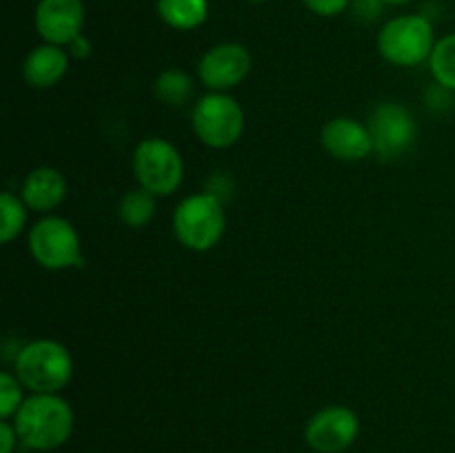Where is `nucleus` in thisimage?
Returning <instances> with one entry per match:
<instances>
[{"label": "nucleus", "instance_id": "b1692460", "mask_svg": "<svg viewBox=\"0 0 455 453\" xmlns=\"http://www.w3.org/2000/svg\"><path fill=\"white\" fill-rule=\"evenodd\" d=\"M385 4H407V3H413V0H382Z\"/></svg>", "mask_w": 455, "mask_h": 453}, {"label": "nucleus", "instance_id": "0eeeda50", "mask_svg": "<svg viewBox=\"0 0 455 453\" xmlns=\"http://www.w3.org/2000/svg\"><path fill=\"white\" fill-rule=\"evenodd\" d=\"M133 178L154 195H172L185 180V160L164 138H145L133 149Z\"/></svg>", "mask_w": 455, "mask_h": 453}, {"label": "nucleus", "instance_id": "f03ea898", "mask_svg": "<svg viewBox=\"0 0 455 453\" xmlns=\"http://www.w3.org/2000/svg\"><path fill=\"white\" fill-rule=\"evenodd\" d=\"M13 369L31 393H60L74 378V358L62 342L40 338L18 351Z\"/></svg>", "mask_w": 455, "mask_h": 453}, {"label": "nucleus", "instance_id": "1a4fd4ad", "mask_svg": "<svg viewBox=\"0 0 455 453\" xmlns=\"http://www.w3.org/2000/svg\"><path fill=\"white\" fill-rule=\"evenodd\" d=\"M360 435V417L345 404L315 411L305 426V440L315 453H345Z\"/></svg>", "mask_w": 455, "mask_h": 453}, {"label": "nucleus", "instance_id": "f8f14e48", "mask_svg": "<svg viewBox=\"0 0 455 453\" xmlns=\"http://www.w3.org/2000/svg\"><path fill=\"white\" fill-rule=\"evenodd\" d=\"M320 142L329 155H333L336 160H345V163H360L373 154L369 127L349 115L329 120L320 131Z\"/></svg>", "mask_w": 455, "mask_h": 453}, {"label": "nucleus", "instance_id": "f3484780", "mask_svg": "<svg viewBox=\"0 0 455 453\" xmlns=\"http://www.w3.org/2000/svg\"><path fill=\"white\" fill-rule=\"evenodd\" d=\"M156 198L151 191L136 187V189L127 191L118 203V218L132 229H142L149 225L156 216Z\"/></svg>", "mask_w": 455, "mask_h": 453}, {"label": "nucleus", "instance_id": "20e7f679", "mask_svg": "<svg viewBox=\"0 0 455 453\" xmlns=\"http://www.w3.org/2000/svg\"><path fill=\"white\" fill-rule=\"evenodd\" d=\"M434 25L420 13L391 18L378 31V52L389 65L418 67L429 62L435 47Z\"/></svg>", "mask_w": 455, "mask_h": 453}, {"label": "nucleus", "instance_id": "393cba45", "mask_svg": "<svg viewBox=\"0 0 455 453\" xmlns=\"http://www.w3.org/2000/svg\"><path fill=\"white\" fill-rule=\"evenodd\" d=\"M249 3H267V0H249Z\"/></svg>", "mask_w": 455, "mask_h": 453}, {"label": "nucleus", "instance_id": "4468645a", "mask_svg": "<svg viewBox=\"0 0 455 453\" xmlns=\"http://www.w3.org/2000/svg\"><path fill=\"white\" fill-rule=\"evenodd\" d=\"M67 180L58 169L36 167L27 173L22 182L20 198L31 211L49 213L65 200Z\"/></svg>", "mask_w": 455, "mask_h": 453}, {"label": "nucleus", "instance_id": "412c9836", "mask_svg": "<svg viewBox=\"0 0 455 453\" xmlns=\"http://www.w3.org/2000/svg\"><path fill=\"white\" fill-rule=\"evenodd\" d=\"M307 9L315 16H323V18H333V16H340L347 7L351 4V0H302Z\"/></svg>", "mask_w": 455, "mask_h": 453}, {"label": "nucleus", "instance_id": "ddd939ff", "mask_svg": "<svg viewBox=\"0 0 455 453\" xmlns=\"http://www.w3.org/2000/svg\"><path fill=\"white\" fill-rule=\"evenodd\" d=\"M69 52L58 44L43 43L27 53L22 62V78L34 89H52L69 71Z\"/></svg>", "mask_w": 455, "mask_h": 453}, {"label": "nucleus", "instance_id": "7ed1b4c3", "mask_svg": "<svg viewBox=\"0 0 455 453\" xmlns=\"http://www.w3.org/2000/svg\"><path fill=\"white\" fill-rule=\"evenodd\" d=\"M225 204L209 191L187 195L173 211V234L189 251L204 253L216 247L225 235Z\"/></svg>", "mask_w": 455, "mask_h": 453}, {"label": "nucleus", "instance_id": "a211bd4d", "mask_svg": "<svg viewBox=\"0 0 455 453\" xmlns=\"http://www.w3.org/2000/svg\"><path fill=\"white\" fill-rule=\"evenodd\" d=\"M429 69L435 84L447 91H455V31L435 43L429 58Z\"/></svg>", "mask_w": 455, "mask_h": 453}, {"label": "nucleus", "instance_id": "6ab92c4d", "mask_svg": "<svg viewBox=\"0 0 455 453\" xmlns=\"http://www.w3.org/2000/svg\"><path fill=\"white\" fill-rule=\"evenodd\" d=\"M27 204L12 191H3L0 195V240L3 244L13 242L22 234L27 225Z\"/></svg>", "mask_w": 455, "mask_h": 453}, {"label": "nucleus", "instance_id": "aec40b11", "mask_svg": "<svg viewBox=\"0 0 455 453\" xmlns=\"http://www.w3.org/2000/svg\"><path fill=\"white\" fill-rule=\"evenodd\" d=\"M22 382L18 380L16 373L3 371L0 373V417L3 420H12L22 407L25 398H22Z\"/></svg>", "mask_w": 455, "mask_h": 453}, {"label": "nucleus", "instance_id": "6e6552de", "mask_svg": "<svg viewBox=\"0 0 455 453\" xmlns=\"http://www.w3.org/2000/svg\"><path fill=\"white\" fill-rule=\"evenodd\" d=\"M373 140V154L382 160L403 158L418 138V124L403 102H378L367 120Z\"/></svg>", "mask_w": 455, "mask_h": 453}, {"label": "nucleus", "instance_id": "f257e3e1", "mask_svg": "<svg viewBox=\"0 0 455 453\" xmlns=\"http://www.w3.org/2000/svg\"><path fill=\"white\" fill-rule=\"evenodd\" d=\"M74 409L60 393L29 395L13 416L20 444L31 451L60 449L74 433Z\"/></svg>", "mask_w": 455, "mask_h": 453}, {"label": "nucleus", "instance_id": "9b49d317", "mask_svg": "<svg viewBox=\"0 0 455 453\" xmlns=\"http://www.w3.org/2000/svg\"><path fill=\"white\" fill-rule=\"evenodd\" d=\"M34 25L44 43L67 47L83 34L84 4L83 0H38Z\"/></svg>", "mask_w": 455, "mask_h": 453}, {"label": "nucleus", "instance_id": "4be33fe9", "mask_svg": "<svg viewBox=\"0 0 455 453\" xmlns=\"http://www.w3.org/2000/svg\"><path fill=\"white\" fill-rule=\"evenodd\" d=\"M18 444H20V438H18V431L13 426V422H0V453H13Z\"/></svg>", "mask_w": 455, "mask_h": 453}, {"label": "nucleus", "instance_id": "2eb2a0df", "mask_svg": "<svg viewBox=\"0 0 455 453\" xmlns=\"http://www.w3.org/2000/svg\"><path fill=\"white\" fill-rule=\"evenodd\" d=\"M160 20L176 31L198 29L209 16V0H158Z\"/></svg>", "mask_w": 455, "mask_h": 453}, {"label": "nucleus", "instance_id": "39448f33", "mask_svg": "<svg viewBox=\"0 0 455 453\" xmlns=\"http://www.w3.org/2000/svg\"><path fill=\"white\" fill-rule=\"evenodd\" d=\"M191 127L203 145L229 149L244 133V111L231 93L207 91L194 105Z\"/></svg>", "mask_w": 455, "mask_h": 453}, {"label": "nucleus", "instance_id": "dca6fc26", "mask_svg": "<svg viewBox=\"0 0 455 453\" xmlns=\"http://www.w3.org/2000/svg\"><path fill=\"white\" fill-rule=\"evenodd\" d=\"M196 83L187 71L176 69H164L156 76L154 80V96L158 98L163 105L167 107H182L194 98Z\"/></svg>", "mask_w": 455, "mask_h": 453}, {"label": "nucleus", "instance_id": "9d476101", "mask_svg": "<svg viewBox=\"0 0 455 453\" xmlns=\"http://www.w3.org/2000/svg\"><path fill=\"white\" fill-rule=\"evenodd\" d=\"M253 65L249 49L240 43H218L203 53L198 80L207 91L229 93L244 83Z\"/></svg>", "mask_w": 455, "mask_h": 453}, {"label": "nucleus", "instance_id": "5701e85b", "mask_svg": "<svg viewBox=\"0 0 455 453\" xmlns=\"http://www.w3.org/2000/svg\"><path fill=\"white\" fill-rule=\"evenodd\" d=\"M67 52H69V56L76 58V60H84V58H89V53H92V43H89L87 36L80 34L78 38H74L67 44Z\"/></svg>", "mask_w": 455, "mask_h": 453}, {"label": "nucleus", "instance_id": "423d86ee", "mask_svg": "<svg viewBox=\"0 0 455 453\" xmlns=\"http://www.w3.org/2000/svg\"><path fill=\"white\" fill-rule=\"evenodd\" d=\"M29 253L43 269L65 271L84 265L83 244L76 226L67 218L44 216L29 229Z\"/></svg>", "mask_w": 455, "mask_h": 453}]
</instances>
